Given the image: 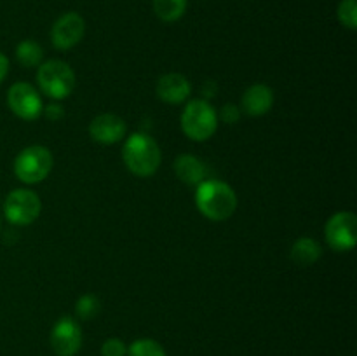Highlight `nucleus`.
<instances>
[{
	"mask_svg": "<svg viewBox=\"0 0 357 356\" xmlns=\"http://www.w3.org/2000/svg\"><path fill=\"white\" fill-rule=\"evenodd\" d=\"M195 205L208 220L223 222L236 213L237 195L225 181L204 180L197 185Z\"/></svg>",
	"mask_w": 357,
	"mask_h": 356,
	"instance_id": "obj_1",
	"label": "nucleus"
},
{
	"mask_svg": "<svg viewBox=\"0 0 357 356\" xmlns=\"http://www.w3.org/2000/svg\"><path fill=\"white\" fill-rule=\"evenodd\" d=\"M122 159L132 175L149 178L159 170L162 154L152 136L146 133H132L122 147Z\"/></svg>",
	"mask_w": 357,
	"mask_h": 356,
	"instance_id": "obj_2",
	"label": "nucleus"
},
{
	"mask_svg": "<svg viewBox=\"0 0 357 356\" xmlns=\"http://www.w3.org/2000/svg\"><path fill=\"white\" fill-rule=\"evenodd\" d=\"M181 129L194 142H206L218 129V114L208 100H192L181 114Z\"/></svg>",
	"mask_w": 357,
	"mask_h": 356,
	"instance_id": "obj_3",
	"label": "nucleus"
},
{
	"mask_svg": "<svg viewBox=\"0 0 357 356\" xmlns=\"http://www.w3.org/2000/svg\"><path fill=\"white\" fill-rule=\"evenodd\" d=\"M37 82L40 91L51 100H65L75 87V73L68 63L61 59H49L38 66Z\"/></svg>",
	"mask_w": 357,
	"mask_h": 356,
	"instance_id": "obj_4",
	"label": "nucleus"
},
{
	"mask_svg": "<svg viewBox=\"0 0 357 356\" xmlns=\"http://www.w3.org/2000/svg\"><path fill=\"white\" fill-rule=\"evenodd\" d=\"M52 154L44 145H30L21 150L14 159V173L23 184H38L51 173Z\"/></svg>",
	"mask_w": 357,
	"mask_h": 356,
	"instance_id": "obj_5",
	"label": "nucleus"
},
{
	"mask_svg": "<svg viewBox=\"0 0 357 356\" xmlns=\"http://www.w3.org/2000/svg\"><path fill=\"white\" fill-rule=\"evenodd\" d=\"M40 209V198L30 188H16L9 192L3 202V215L13 225H30L38 218Z\"/></svg>",
	"mask_w": 357,
	"mask_h": 356,
	"instance_id": "obj_6",
	"label": "nucleus"
},
{
	"mask_svg": "<svg viewBox=\"0 0 357 356\" xmlns=\"http://www.w3.org/2000/svg\"><path fill=\"white\" fill-rule=\"evenodd\" d=\"M326 243L335 251H349L357 243V216L352 212H338L324 225Z\"/></svg>",
	"mask_w": 357,
	"mask_h": 356,
	"instance_id": "obj_7",
	"label": "nucleus"
},
{
	"mask_svg": "<svg viewBox=\"0 0 357 356\" xmlns=\"http://www.w3.org/2000/svg\"><path fill=\"white\" fill-rule=\"evenodd\" d=\"M7 105H9L10 112L23 121H35L40 117L42 110H44L40 94L28 82H16L9 87Z\"/></svg>",
	"mask_w": 357,
	"mask_h": 356,
	"instance_id": "obj_8",
	"label": "nucleus"
},
{
	"mask_svg": "<svg viewBox=\"0 0 357 356\" xmlns=\"http://www.w3.org/2000/svg\"><path fill=\"white\" fill-rule=\"evenodd\" d=\"M82 346V328L72 316H63L51 330V348L58 356H75Z\"/></svg>",
	"mask_w": 357,
	"mask_h": 356,
	"instance_id": "obj_9",
	"label": "nucleus"
},
{
	"mask_svg": "<svg viewBox=\"0 0 357 356\" xmlns=\"http://www.w3.org/2000/svg\"><path fill=\"white\" fill-rule=\"evenodd\" d=\"M86 34V23L79 13H65L54 21L51 28V40L56 49L66 51L82 40Z\"/></svg>",
	"mask_w": 357,
	"mask_h": 356,
	"instance_id": "obj_10",
	"label": "nucleus"
},
{
	"mask_svg": "<svg viewBox=\"0 0 357 356\" xmlns=\"http://www.w3.org/2000/svg\"><path fill=\"white\" fill-rule=\"evenodd\" d=\"M128 128L124 119L114 114H101L94 117L89 124V135L94 142L103 145H114V143L124 140Z\"/></svg>",
	"mask_w": 357,
	"mask_h": 356,
	"instance_id": "obj_11",
	"label": "nucleus"
},
{
	"mask_svg": "<svg viewBox=\"0 0 357 356\" xmlns=\"http://www.w3.org/2000/svg\"><path fill=\"white\" fill-rule=\"evenodd\" d=\"M274 105V91L267 84H253L248 87L241 100V108L251 117L265 115Z\"/></svg>",
	"mask_w": 357,
	"mask_h": 356,
	"instance_id": "obj_12",
	"label": "nucleus"
},
{
	"mask_svg": "<svg viewBox=\"0 0 357 356\" xmlns=\"http://www.w3.org/2000/svg\"><path fill=\"white\" fill-rule=\"evenodd\" d=\"M192 86L181 73H166L157 82V96L171 105H178L190 96Z\"/></svg>",
	"mask_w": 357,
	"mask_h": 356,
	"instance_id": "obj_13",
	"label": "nucleus"
},
{
	"mask_svg": "<svg viewBox=\"0 0 357 356\" xmlns=\"http://www.w3.org/2000/svg\"><path fill=\"white\" fill-rule=\"evenodd\" d=\"M174 173L183 184L187 185H199L204 181L206 166L199 157L192 154H181L174 161Z\"/></svg>",
	"mask_w": 357,
	"mask_h": 356,
	"instance_id": "obj_14",
	"label": "nucleus"
},
{
	"mask_svg": "<svg viewBox=\"0 0 357 356\" xmlns=\"http://www.w3.org/2000/svg\"><path fill=\"white\" fill-rule=\"evenodd\" d=\"M323 255V248L312 237H298L289 250V257L300 267H309L319 262Z\"/></svg>",
	"mask_w": 357,
	"mask_h": 356,
	"instance_id": "obj_15",
	"label": "nucleus"
},
{
	"mask_svg": "<svg viewBox=\"0 0 357 356\" xmlns=\"http://www.w3.org/2000/svg\"><path fill=\"white\" fill-rule=\"evenodd\" d=\"M188 0H153V10L157 17L166 23H174L187 10Z\"/></svg>",
	"mask_w": 357,
	"mask_h": 356,
	"instance_id": "obj_16",
	"label": "nucleus"
},
{
	"mask_svg": "<svg viewBox=\"0 0 357 356\" xmlns=\"http://www.w3.org/2000/svg\"><path fill=\"white\" fill-rule=\"evenodd\" d=\"M16 58L17 61L21 63L26 68H31V66H40L42 58H44V49H42L40 44H37L35 40H21L16 47Z\"/></svg>",
	"mask_w": 357,
	"mask_h": 356,
	"instance_id": "obj_17",
	"label": "nucleus"
},
{
	"mask_svg": "<svg viewBox=\"0 0 357 356\" xmlns=\"http://www.w3.org/2000/svg\"><path fill=\"white\" fill-rule=\"evenodd\" d=\"M101 311V300L94 293H86L75 304V314L79 320H94Z\"/></svg>",
	"mask_w": 357,
	"mask_h": 356,
	"instance_id": "obj_18",
	"label": "nucleus"
},
{
	"mask_svg": "<svg viewBox=\"0 0 357 356\" xmlns=\"http://www.w3.org/2000/svg\"><path fill=\"white\" fill-rule=\"evenodd\" d=\"M126 356H167L166 349L153 339H138L128 348Z\"/></svg>",
	"mask_w": 357,
	"mask_h": 356,
	"instance_id": "obj_19",
	"label": "nucleus"
},
{
	"mask_svg": "<svg viewBox=\"0 0 357 356\" xmlns=\"http://www.w3.org/2000/svg\"><path fill=\"white\" fill-rule=\"evenodd\" d=\"M338 21L349 30L357 28V0H342L338 3Z\"/></svg>",
	"mask_w": 357,
	"mask_h": 356,
	"instance_id": "obj_20",
	"label": "nucleus"
},
{
	"mask_svg": "<svg viewBox=\"0 0 357 356\" xmlns=\"http://www.w3.org/2000/svg\"><path fill=\"white\" fill-rule=\"evenodd\" d=\"M128 355V346L121 339H108L101 346V356H126Z\"/></svg>",
	"mask_w": 357,
	"mask_h": 356,
	"instance_id": "obj_21",
	"label": "nucleus"
},
{
	"mask_svg": "<svg viewBox=\"0 0 357 356\" xmlns=\"http://www.w3.org/2000/svg\"><path fill=\"white\" fill-rule=\"evenodd\" d=\"M220 119H222L225 124H236V122H239L241 119V108L232 103L223 105L222 110H220Z\"/></svg>",
	"mask_w": 357,
	"mask_h": 356,
	"instance_id": "obj_22",
	"label": "nucleus"
},
{
	"mask_svg": "<svg viewBox=\"0 0 357 356\" xmlns=\"http://www.w3.org/2000/svg\"><path fill=\"white\" fill-rule=\"evenodd\" d=\"M42 114H45V117L51 119V121H58V119H61L63 115H65V112H63V108L59 107V105L51 103L47 105V107H44Z\"/></svg>",
	"mask_w": 357,
	"mask_h": 356,
	"instance_id": "obj_23",
	"label": "nucleus"
},
{
	"mask_svg": "<svg viewBox=\"0 0 357 356\" xmlns=\"http://www.w3.org/2000/svg\"><path fill=\"white\" fill-rule=\"evenodd\" d=\"M7 72H9V59H7V56L3 52H0V82L6 79Z\"/></svg>",
	"mask_w": 357,
	"mask_h": 356,
	"instance_id": "obj_24",
	"label": "nucleus"
}]
</instances>
